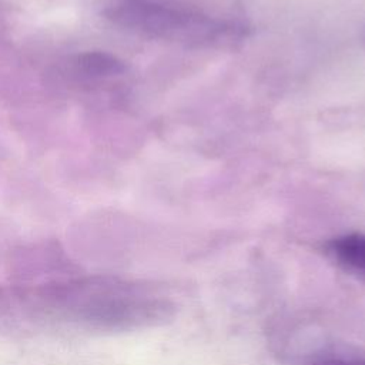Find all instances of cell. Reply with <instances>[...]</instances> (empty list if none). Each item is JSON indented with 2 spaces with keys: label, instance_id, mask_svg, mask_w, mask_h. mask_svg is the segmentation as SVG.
Returning <instances> with one entry per match:
<instances>
[{
  "label": "cell",
  "instance_id": "obj_1",
  "mask_svg": "<svg viewBox=\"0 0 365 365\" xmlns=\"http://www.w3.org/2000/svg\"><path fill=\"white\" fill-rule=\"evenodd\" d=\"M14 298L34 319L64 322L98 334L148 329L175 315L174 302L150 285L101 275L48 281Z\"/></svg>",
  "mask_w": 365,
  "mask_h": 365
},
{
  "label": "cell",
  "instance_id": "obj_2",
  "mask_svg": "<svg viewBox=\"0 0 365 365\" xmlns=\"http://www.w3.org/2000/svg\"><path fill=\"white\" fill-rule=\"evenodd\" d=\"M104 14L141 36L190 47H230L248 34L237 19L164 0H106Z\"/></svg>",
  "mask_w": 365,
  "mask_h": 365
},
{
  "label": "cell",
  "instance_id": "obj_3",
  "mask_svg": "<svg viewBox=\"0 0 365 365\" xmlns=\"http://www.w3.org/2000/svg\"><path fill=\"white\" fill-rule=\"evenodd\" d=\"M327 258L344 272L365 281V234L348 232L328 240L324 247Z\"/></svg>",
  "mask_w": 365,
  "mask_h": 365
},
{
  "label": "cell",
  "instance_id": "obj_4",
  "mask_svg": "<svg viewBox=\"0 0 365 365\" xmlns=\"http://www.w3.org/2000/svg\"><path fill=\"white\" fill-rule=\"evenodd\" d=\"M74 64L78 73L88 77H110L121 74L125 70L123 61L103 51H87L78 54Z\"/></svg>",
  "mask_w": 365,
  "mask_h": 365
},
{
  "label": "cell",
  "instance_id": "obj_5",
  "mask_svg": "<svg viewBox=\"0 0 365 365\" xmlns=\"http://www.w3.org/2000/svg\"><path fill=\"white\" fill-rule=\"evenodd\" d=\"M308 365H365V355L351 352H325L314 356Z\"/></svg>",
  "mask_w": 365,
  "mask_h": 365
},
{
  "label": "cell",
  "instance_id": "obj_6",
  "mask_svg": "<svg viewBox=\"0 0 365 365\" xmlns=\"http://www.w3.org/2000/svg\"><path fill=\"white\" fill-rule=\"evenodd\" d=\"M364 43H365V34H364Z\"/></svg>",
  "mask_w": 365,
  "mask_h": 365
}]
</instances>
